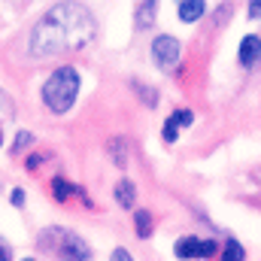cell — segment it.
<instances>
[{
    "mask_svg": "<svg viewBox=\"0 0 261 261\" xmlns=\"http://www.w3.org/2000/svg\"><path fill=\"white\" fill-rule=\"evenodd\" d=\"M31 140H34V137H31V130H21V134L15 137V143H12V155H15V152H21V149H24Z\"/></svg>",
    "mask_w": 261,
    "mask_h": 261,
    "instance_id": "obj_14",
    "label": "cell"
},
{
    "mask_svg": "<svg viewBox=\"0 0 261 261\" xmlns=\"http://www.w3.org/2000/svg\"><path fill=\"white\" fill-rule=\"evenodd\" d=\"M43 161H46V155H40V152H34V155H31V158L24 161V167H28V170H37V167H40Z\"/></svg>",
    "mask_w": 261,
    "mask_h": 261,
    "instance_id": "obj_18",
    "label": "cell"
},
{
    "mask_svg": "<svg viewBox=\"0 0 261 261\" xmlns=\"http://www.w3.org/2000/svg\"><path fill=\"white\" fill-rule=\"evenodd\" d=\"M134 91H140V94L146 97V103H149V107H155V94H152V91H149L143 82H134Z\"/></svg>",
    "mask_w": 261,
    "mask_h": 261,
    "instance_id": "obj_16",
    "label": "cell"
},
{
    "mask_svg": "<svg viewBox=\"0 0 261 261\" xmlns=\"http://www.w3.org/2000/svg\"><path fill=\"white\" fill-rule=\"evenodd\" d=\"M219 261H246L243 243H240V240H228L225 249H222V255H219Z\"/></svg>",
    "mask_w": 261,
    "mask_h": 261,
    "instance_id": "obj_12",
    "label": "cell"
},
{
    "mask_svg": "<svg viewBox=\"0 0 261 261\" xmlns=\"http://www.w3.org/2000/svg\"><path fill=\"white\" fill-rule=\"evenodd\" d=\"M76 94H79V73H76V67H58L43 82V103L55 116H64V113L73 110Z\"/></svg>",
    "mask_w": 261,
    "mask_h": 261,
    "instance_id": "obj_2",
    "label": "cell"
},
{
    "mask_svg": "<svg viewBox=\"0 0 261 261\" xmlns=\"http://www.w3.org/2000/svg\"><path fill=\"white\" fill-rule=\"evenodd\" d=\"M176 137H179V128H176V125L167 119V122H164V140H167V143H173Z\"/></svg>",
    "mask_w": 261,
    "mask_h": 261,
    "instance_id": "obj_15",
    "label": "cell"
},
{
    "mask_svg": "<svg viewBox=\"0 0 261 261\" xmlns=\"http://www.w3.org/2000/svg\"><path fill=\"white\" fill-rule=\"evenodd\" d=\"M173 252H176V258H203V240H197V237H179L176 240V246H173Z\"/></svg>",
    "mask_w": 261,
    "mask_h": 261,
    "instance_id": "obj_6",
    "label": "cell"
},
{
    "mask_svg": "<svg viewBox=\"0 0 261 261\" xmlns=\"http://www.w3.org/2000/svg\"><path fill=\"white\" fill-rule=\"evenodd\" d=\"M261 15V3L255 0V3H249V18H258Z\"/></svg>",
    "mask_w": 261,
    "mask_h": 261,
    "instance_id": "obj_21",
    "label": "cell"
},
{
    "mask_svg": "<svg viewBox=\"0 0 261 261\" xmlns=\"http://www.w3.org/2000/svg\"><path fill=\"white\" fill-rule=\"evenodd\" d=\"M73 195H76V186H73L70 179H64V176H55V179H52V197H55L58 203H67Z\"/></svg>",
    "mask_w": 261,
    "mask_h": 261,
    "instance_id": "obj_9",
    "label": "cell"
},
{
    "mask_svg": "<svg viewBox=\"0 0 261 261\" xmlns=\"http://www.w3.org/2000/svg\"><path fill=\"white\" fill-rule=\"evenodd\" d=\"M110 261H134V258H130V252L125 249V246H119V249L113 252V258H110Z\"/></svg>",
    "mask_w": 261,
    "mask_h": 261,
    "instance_id": "obj_20",
    "label": "cell"
},
{
    "mask_svg": "<svg viewBox=\"0 0 261 261\" xmlns=\"http://www.w3.org/2000/svg\"><path fill=\"white\" fill-rule=\"evenodd\" d=\"M137 28L140 31H146V28H152V21H155V3H137Z\"/></svg>",
    "mask_w": 261,
    "mask_h": 261,
    "instance_id": "obj_10",
    "label": "cell"
},
{
    "mask_svg": "<svg viewBox=\"0 0 261 261\" xmlns=\"http://www.w3.org/2000/svg\"><path fill=\"white\" fill-rule=\"evenodd\" d=\"M43 246L52 249L61 261H91L88 243L76 231H67V228H49L43 234Z\"/></svg>",
    "mask_w": 261,
    "mask_h": 261,
    "instance_id": "obj_3",
    "label": "cell"
},
{
    "mask_svg": "<svg viewBox=\"0 0 261 261\" xmlns=\"http://www.w3.org/2000/svg\"><path fill=\"white\" fill-rule=\"evenodd\" d=\"M170 122H173L176 128H189V125L195 122V113H192V110H176V113L170 116Z\"/></svg>",
    "mask_w": 261,
    "mask_h": 261,
    "instance_id": "obj_13",
    "label": "cell"
},
{
    "mask_svg": "<svg viewBox=\"0 0 261 261\" xmlns=\"http://www.w3.org/2000/svg\"><path fill=\"white\" fill-rule=\"evenodd\" d=\"M24 261H34V258H24Z\"/></svg>",
    "mask_w": 261,
    "mask_h": 261,
    "instance_id": "obj_23",
    "label": "cell"
},
{
    "mask_svg": "<svg viewBox=\"0 0 261 261\" xmlns=\"http://www.w3.org/2000/svg\"><path fill=\"white\" fill-rule=\"evenodd\" d=\"M97 37V18L82 3H58L52 6L31 31V55H64L91 46Z\"/></svg>",
    "mask_w": 261,
    "mask_h": 261,
    "instance_id": "obj_1",
    "label": "cell"
},
{
    "mask_svg": "<svg viewBox=\"0 0 261 261\" xmlns=\"http://www.w3.org/2000/svg\"><path fill=\"white\" fill-rule=\"evenodd\" d=\"M179 40L176 37H170V34H161V37H155L152 40V61L158 70H164V73H170V70H176L179 64Z\"/></svg>",
    "mask_w": 261,
    "mask_h": 261,
    "instance_id": "obj_4",
    "label": "cell"
},
{
    "mask_svg": "<svg viewBox=\"0 0 261 261\" xmlns=\"http://www.w3.org/2000/svg\"><path fill=\"white\" fill-rule=\"evenodd\" d=\"M176 12H179V21H189V24H192V21H197V18L206 12V3H200V0H186V3H179Z\"/></svg>",
    "mask_w": 261,
    "mask_h": 261,
    "instance_id": "obj_8",
    "label": "cell"
},
{
    "mask_svg": "<svg viewBox=\"0 0 261 261\" xmlns=\"http://www.w3.org/2000/svg\"><path fill=\"white\" fill-rule=\"evenodd\" d=\"M0 143H3V134H0Z\"/></svg>",
    "mask_w": 261,
    "mask_h": 261,
    "instance_id": "obj_22",
    "label": "cell"
},
{
    "mask_svg": "<svg viewBox=\"0 0 261 261\" xmlns=\"http://www.w3.org/2000/svg\"><path fill=\"white\" fill-rule=\"evenodd\" d=\"M9 203L12 206H24V189H12L9 192Z\"/></svg>",
    "mask_w": 261,
    "mask_h": 261,
    "instance_id": "obj_17",
    "label": "cell"
},
{
    "mask_svg": "<svg viewBox=\"0 0 261 261\" xmlns=\"http://www.w3.org/2000/svg\"><path fill=\"white\" fill-rule=\"evenodd\" d=\"M0 261H12V246L0 237Z\"/></svg>",
    "mask_w": 261,
    "mask_h": 261,
    "instance_id": "obj_19",
    "label": "cell"
},
{
    "mask_svg": "<svg viewBox=\"0 0 261 261\" xmlns=\"http://www.w3.org/2000/svg\"><path fill=\"white\" fill-rule=\"evenodd\" d=\"M134 228H137V234L146 240V237H152V228H155V222H152V216H149L146 210H137V213H134Z\"/></svg>",
    "mask_w": 261,
    "mask_h": 261,
    "instance_id": "obj_11",
    "label": "cell"
},
{
    "mask_svg": "<svg viewBox=\"0 0 261 261\" xmlns=\"http://www.w3.org/2000/svg\"><path fill=\"white\" fill-rule=\"evenodd\" d=\"M116 200H119V206L134 210V203H137V186H134L130 179H122V182L116 186Z\"/></svg>",
    "mask_w": 261,
    "mask_h": 261,
    "instance_id": "obj_7",
    "label": "cell"
},
{
    "mask_svg": "<svg viewBox=\"0 0 261 261\" xmlns=\"http://www.w3.org/2000/svg\"><path fill=\"white\" fill-rule=\"evenodd\" d=\"M258 58H261V37L246 34V37H243V43H240V64L252 67Z\"/></svg>",
    "mask_w": 261,
    "mask_h": 261,
    "instance_id": "obj_5",
    "label": "cell"
}]
</instances>
